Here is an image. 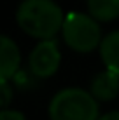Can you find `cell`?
Here are the masks:
<instances>
[{
  "label": "cell",
  "mask_w": 119,
  "mask_h": 120,
  "mask_svg": "<svg viewBox=\"0 0 119 120\" xmlns=\"http://www.w3.org/2000/svg\"><path fill=\"white\" fill-rule=\"evenodd\" d=\"M98 120H119V110H112L107 113H102Z\"/></svg>",
  "instance_id": "8fae6325"
},
{
  "label": "cell",
  "mask_w": 119,
  "mask_h": 120,
  "mask_svg": "<svg viewBox=\"0 0 119 120\" xmlns=\"http://www.w3.org/2000/svg\"><path fill=\"white\" fill-rule=\"evenodd\" d=\"M61 64V52L56 38L40 40L28 54V70L37 78H49L58 71Z\"/></svg>",
  "instance_id": "277c9868"
},
{
  "label": "cell",
  "mask_w": 119,
  "mask_h": 120,
  "mask_svg": "<svg viewBox=\"0 0 119 120\" xmlns=\"http://www.w3.org/2000/svg\"><path fill=\"white\" fill-rule=\"evenodd\" d=\"M0 120H28V118L19 110L5 108V110H0Z\"/></svg>",
  "instance_id": "30bf717a"
},
{
  "label": "cell",
  "mask_w": 119,
  "mask_h": 120,
  "mask_svg": "<svg viewBox=\"0 0 119 120\" xmlns=\"http://www.w3.org/2000/svg\"><path fill=\"white\" fill-rule=\"evenodd\" d=\"M21 66V51L9 35L0 37V80H11Z\"/></svg>",
  "instance_id": "5b68a950"
},
{
  "label": "cell",
  "mask_w": 119,
  "mask_h": 120,
  "mask_svg": "<svg viewBox=\"0 0 119 120\" xmlns=\"http://www.w3.org/2000/svg\"><path fill=\"white\" fill-rule=\"evenodd\" d=\"M98 54L105 70H110L119 75V30H112L103 35L98 47Z\"/></svg>",
  "instance_id": "52a82bcc"
},
{
  "label": "cell",
  "mask_w": 119,
  "mask_h": 120,
  "mask_svg": "<svg viewBox=\"0 0 119 120\" xmlns=\"http://www.w3.org/2000/svg\"><path fill=\"white\" fill-rule=\"evenodd\" d=\"M88 14L98 23H109L119 18V0H86Z\"/></svg>",
  "instance_id": "ba28073f"
},
{
  "label": "cell",
  "mask_w": 119,
  "mask_h": 120,
  "mask_svg": "<svg viewBox=\"0 0 119 120\" xmlns=\"http://www.w3.org/2000/svg\"><path fill=\"white\" fill-rule=\"evenodd\" d=\"M88 90L93 94V98L98 103L110 101L119 94V75L110 70H102L91 78Z\"/></svg>",
  "instance_id": "8992f818"
},
{
  "label": "cell",
  "mask_w": 119,
  "mask_h": 120,
  "mask_svg": "<svg viewBox=\"0 0 119 120\" xmlns=\"http://www.w3.org/2000/svg\"><path fill=\"white\" fill-rule=\"evenodd\" d=\"M0 92H2V110L9 108L11 101H12V96H14V92H12V87L9 84V80H0Z\"/></svg>",
  "instance_id": "9c48e42d"
},
{
  "label": "cell",
  "mask_w": 119,
  "mask_h": 120,
  "mask_svg": "<svg viewBox=\"0 0 119 120\" xmlns=\"http://www.w3.org/2000/svg\"><path fill=\"white\" fill-rule=\"evenodd\" d=\"M51 120H98L100 105L82 87H63L51 98L47 106Z\"/></svg>",
  "instance_id": "7a4b0ae2"
},
{
  "label": "cell",
  "mask_w": 119,
  "mask_h": 120,
  "mask_svg": "<svg viewBox=\"0 0 119 120\" xmlns=\"http://www.w3.org/2000/svg\"><path fill=\"white\" fill-rule=\"evenodd\" d=\"M65 21L56 0H21L16 7V23L25 33L40 40H53Z\"/></svg>",
  "instance_id": "6da1fadb"
},
{
  "label": "cell",
  "mask_w": 119,
  "mask_h": 120,
  "mask_svg": "<svg viewBox=\"0 0 119 120\" xmlns=\"http://www.w3.org/2000/svg\"><path fill=\"white\" fill-rule=\"evenodd\" d=\"M63 40L72 51L81 54H89L102 44V26L93 16L88 12L74 11L65 16L63 28H61Z\"/></svg>",
  "instance_id": "3957f363"
}]
</instances>
